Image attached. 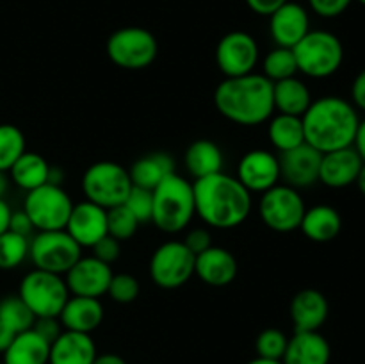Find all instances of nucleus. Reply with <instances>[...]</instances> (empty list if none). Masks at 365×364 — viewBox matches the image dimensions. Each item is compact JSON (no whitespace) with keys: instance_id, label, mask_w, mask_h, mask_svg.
Returning a JSON list of instances; mask_svg holds the SVG:
<instances>
[{"instance_id":"f257e3e1","label":"nucleus","mask_w":365,"mask_h":364,"mask_svg":"<svg viewBox=\"0 0 365 364\" xmlns=\"http://www.w3.org/2000/svg\"><path fill=\"white\" fill-rule=\"evenodd\" d=\"M196 216L210 228L230 231L248 220L253 209L252 193L237 177L220 171L192 182Z\"/></svg>"},{"instance_id":"f03ea898","label":"nucleus","mask_w":365,"mask_h":364,"mask_svg":"<svg viewBox=\"0 0 365 364\" xmlns=\"http://www.w3.org/2000/svg\"><path fill=\"white\" fill-rule=\"evenodd\" d=\"M214 106L225 120L235 125H262L274 114L273 82L255 71L223 79L214 91Z\"/></svg>"},{"instance_id":"7ed1b4c3","label":"nucleus","mask_w":365,"mask_h":364,"mask_svg":"<svg viewBox=\"0 0 365 364\" xmlns=\"http://www.w3.org/2000/svg\"><path fill=\"white\" fill-rule=\"evenodd\" d=\"M302 120L305 143L321 153L353 146L360 125L355 106L349 100L335 95L312 100Z\"/></svg>"},{"instance_id":"20e7f679","label":"nucleus","mask_w":365,"mask_h":364,"mask_svg":"<svg viewBox=\"0 0 365 364\" xmlns=\"http://www.w3.org/2000/svg\"><path fill=\"white\" fill-rule=\"evenodd\" d=\"M196 216L192 182L175 173L168 175L153 189L152 221L166 234H178L189 227Z\"/></svg>"},{"instance_id":"39448f33","label":"nucleus","mask_w":365,"mask_h":364,"mask_svg":"<svg viewBox=\"0 0 365 364\" xmlns=\"http://www.w3.org/2000/svg\"><path fill=\"white\" fill-rule=\"evenodd\" d=\"M292 52L298 64V74L310 79L331 77L344 63L342 41L330 31H309Z\"/></svg>"},{"instance_id":"423d86ee","label":"nucleus","mask_w":365,"mask_h":364,"mask_svg":"<svg viewBox=\"0 0 365 364\" xmlns=\"http://www.w3.org/2000/svg\"><path fill=\"white\" fill-rule=\"evenodd\" d=\"M130 189L132 181L128 170L113 161L93 163L82 175V191L86 200L106 211L123 206Z\"/></svg>"},{"instance_id":"0eeeda50","label":"nucleus","mask_w":365,"mask_h":364,"mask_svg":"<svg viewBox=\"0 0 365 364\" xmlns=\"http://www.w3.org/2000/svg\"><path fill=\"white\" fill-rule=\"evenodd\" d=\"M18 296L27 303L36 318H59L64 303L70 298L63 275L34 268L20 282Z\"/></svg>"},{"instance_id":"6e6552de","label":"nucleus","mask_w":365,"mask_h":364,"mask_svg":"<svg viewBox=\"0 0 365 364\" xmlns=\"http://www.w3.org/2000/svg\"><path fill=\"white\" fill-rule=\"evenodd\" d=\"M106 52L110 63L123 70H145L159 54L157 38L143 27H123L114 31L106 43Z\"/></svg>"},{"instance_id":"1a4fd4ad","label":"nucleus","mask_w":365,"mask_h":364,"mask_svg":"<svg viewBox=\"0 0 365 364\" xmlns=\"http://www.w3.org/2000/svg\"><path fill=\"white\" fill-rule=\"evenodd\" d=\"M305 211V200H303L299 189L291 188L284 182L273 186V188L260 195V220L267 228L280 232V234L298 231Z\"/></svg>"},{"instance_id":"9d476101","label":"nucleus","mask_w":365,"mask_h":364,"mask_svg":"<svg viewBox=\"0 0 365 364\" xmlns=\"http://www.w3.org/2000/svg\"><path fill=\"white\" fill-rule=\"evenodd\" d=\"M73 209V200L63 189V186L43 184L27 191L24 200V211L31 218L38 232L63 231Z\"/></svg>"},{"instance_id":"9b49d317","label":"nucleus","mask_w":365,"mask_h":364,"mask_svg":"<svg viewBox=\"0 0 365 364\" xmlns=\"http://www.w3.org/2000/svg\"><path fill=\"white\" fill-rule=\"evenodd\" d=\"M29 257L38 270L66 275L82 257V248L66 231H41L29 241Z\"/></svg>"},{"instance_id":"f8f14e48","label":"nucleus","mask_w":365,"mask_h":364,"mask_svg":"<svg viewBox=\"0 0 365 364\" xmlns=\"http://www.w3.org/2000/svg\"><path fill=\"white\" fill-rule=\"evenodd\" d=\"M195 261L184 241H166L150 257V278L163 289H178L195 275Z\"/></svg>"},{"instance_id":"ddd939ff","label":"nucleus","mask_w":365,"mask_h":364,"mask_svg":"<svg viewBox=\"0 0 365 364\" xmlns=\"http://www.w3.org/2000/svg\"><path fill=\"white\" fill-rule=\"evenodd\" d=\"M259 59V43L245 31L228 32L216 46L217 70L225 75V79L253 74Z\"/></svg>"},{"instance_id":"4468645a","label":"nucleus","mask_w":365,"mask_h":364,"mask_svg":"<svg viewBox=\"0 0 365 364\" xmlns=\"http://www.w3.org/2000/svg\"><path fill=\"white\" fill-rule=\"evenodd\" d=\"M237 181L250 193H260L280 184V161L277 153L266 148H253L237 164Z\"/></svg>"},{"instance_id":"2eb2a0df","label":"nucleus","mask_w":365,"mask_h":364,"mask_svg":"<svg viewBox=\"0 0 365 364\" xmlns=\"http://www.w3.org/2000/svg\"><path fill=\"white\" fill-rule=\"evenodd\" d=\"M113 275V268L109 264L102 263L95 256H82L68 270L64 280H66L70 295L100 298V296L107 295Z\"/></svg>"},{"instance_id":"dca6fc26","label":"nucleus","mask_w":365,"mask_h":364,"mask_svg":"<svg viewBox=\"0 0 365 364\" xmlns=\"http://www.w3.org/2000/svg\"><path fill=\"white\" fill-rule=\"evenodd\" d=\"M321 159L323 153L307 143L289 152H282L278 161H280V177L284 184L296 189H305L319 182Z\"/></svg>"},{"instance_id":"f3484780","label":"nucleus","mask_w":365,"mask_h":364,"mask_svg":"<svg viewBox=\"0 0 365 364\" xmlns=\"http://www.w3.org/2000/svg\"><path fill=\"white\" fill-rule=\"evenodd\" d=\"M64 231L81 248H91L103 236H107V211L89 200L73 203Z\"/></svg>"},{"instance_id":"a211bd4d","label":"nucleus","mask_w":365,"mask_h":364,"mask_svg":"<svg viewBox=\"0 0 365 364\" xmlns=\"http://www.w3.org/2000/svg\"><path fill=\"white\" fill-rule=\"evenodd\" d=\"M309 31V11L302 4L285 2L269 16V34L277 46L294 49Z\"/></svg>"},{"instance_id":"6ab92c4d","label":"nucleus","mask_w":365,"mask_h":364,"mask_svg":"<svg viewBox=\"0 0 365 364\" xmlns=\"http://www.w3.org/2000/svg\"><path fill=\"white\" fill-rule=\"evenodd\" d=\"M239 264L234 253L223 246H210L196 256L195 275L210 288H225L235 280Z\"/></svg>"},{"instance_id":"aec40b11","label":"nucleus","mask_w":365,"mask_h":364,"mask_svg":"<svg viewBox=\"0 0 365 364\" xmlns=\"http://www.w3.org/2000/svg\"><path fill=\"white\" fill-rule=\"evenodd\" d=\"M362 166L364 159L356 152L355 146L323 153L319 168V182H323L327 188L344 189L348 186L355 184Z\"/></svg>"},{"instance_id":"412c9836","label":"nucleus","mask_w":365,"mask_h":364,"mask_svg":"<svg viewBox=\"0 0 365 364\" xmlns=\"http://www.w3.org/2000/svg\"><path fill=\"white\" fill-rule=\"evenodd\" d=\"M328 314H330V303L327 296L317 289H302L292 296L289 305V316L294 325V332L319 330L327 323Z\"/></svg>"},{"instance_id":"4be33fe9","label":"nucleus","mask_w":365,"mask_h":364,"mask_svg":"<svg viewBox=\"0 0 365 364\" xmlns=\"http://www.w3.org/2000/svg\"><path fill=\"white\" fill-rule=\"evenodd\" d=\"M331 346L319 330L294 332L289 338L282 364H330Z\"/></svg>"},{"instance_id":"5701e85b","label":"nucleus","mask_w":365,"mask_h":364,"mask_svg":"<svg viewBox=\"0 0 365 364\" xmlns=\"http://www.w3.org/2000/svg\"><path fill=\"white\" fill-rule=\"evenodd\" d=\"M59 321L64 330L91 334L102 325L103 305L100 298L70 295L59 314Z\"/></svg>"},{"instance_id":"b1692460","label":"nucleus","mask_w":365,"mask_h":364,"mask_svg":"<svg viewBox=\"0 0 365 364\" xmlns=\"http://www.w3.org/2000/svg\"><path fill=\"white\" fill-rule=\"evenodd\" d=\"M96 355L98 353L91 334L63 330L50 345L48 364H93Z\"/></svg>"},{"instance_id":"393cba45","label":"nucleus","mask_w":365,"mask_h":364,"mask_svg":"<svg viewBox=\"0 0 365 364\" xmlns=\"http://www.w3.org/2000/svg\"><path fill=\"white\" fill-rule=\"evenodd\" d=\"M299 231L314 243H330L341 234L342 218L335 207L327 203L307 207Z\"/></svg>"},{"instance_id":"a878e982","label":"nucleus","mask_w":365,"mask_h":364,"mask_svg":"<svg viewBox=\"0 0 365 364\" xmlns=\"http://www.w3.org/2000/svg\"><path fill=\"white\" fill-rule=\"evenodd\" d=\"M185 170L195 181L210 177L223 171L225 157L220 146L210 139H196L187 146L184 153Z\"/></svg>"},{"instance_id":"bb28decb","label":"nucleus","mask_w":365,"mask_h":364,"mask_svg":"<svg viewBox=\"0 0 365 364\" xmlns=\"http://www.w3.org/2000/svg\"><path fill=\"white\" fill-rule=\"evenodd\" d=\"M175 159L168 152H152L139 157L130 166L132 186L145 189H155L168 175L175 173Z\"/></svg>"},{"instance_id":"cd10ccee","label":"nucleus","mask_w":365,"mask_h":364,"mask_svg":"<svg viewBox=\"0 0 365 364\" xmlns=\"http://www.w3.org/2000/svg\"><path fill=\"white\" fill-rule=\"evenodd\" d=\"M4 355V364H48L50 345L34 330L14 335Z\"/></svg>"},{"instance_id":"c85d7f7f","label":"nucleus","mask_w":365,"mask_h":364,"mask_svg":"<svg viewBox=\"0 0 365 364\" xmlns=\"http://www.w3.org/2000/svg\"><path fill=\"white\" fill-rule=\"evenodd\" d=\"M312 100V91L302 79L291 77L273 82V103L278 113L303 116Z\"/></svg>"},{"instance_id":"c756f323","label":"nucleus","mask_w":365,"mask_h":364,"mask_svg":"<svg viewBox=\"0 0 365 364\" xmlns=\"http://www.w3.org/2000/svg\"><path fill=\"white\" fill-rule=\"evenodd\" d=\"M267 123V136L278 153L289 152L296 146L305 143V131H303L302 116L277 113L269 118Z\"/></svg>"},{"instance_id":"7c9ffc66","label":"nucleus","mask_w":365,"mask_h":364,"mask_svg":"<svg viewBox=\"0 0 365 364\" xmlns=\"http://www.w3.org/2000/svg\"><path fill=\"white\" fill-rule=\"evenodd\" d=\"M50 164L43 156L25 150L16 163L11 166L9 177L24 191H32L48 182Z\"/></svg>"},{"instance_id":"2f4dec72","label":"nucleus","mask_w":365,"mask_h":364,"mask_svg":"<svg viewBox=\"0 0 365 364\" xmlns=\"http://www.w3.org/2000/svg\"><path fill=\"white\" fill-rule=\"evenodd\" d=\"M0 321L9 327L14 334H20L32 328L36 316L20 296L9 295L0 300Z\"/></svg>"},{"instance_id":"473e14b6","label":"nucleus","mask_w":365,"mask_h":364,"mask_svg":"<svg viewBox=\"0 0 365 364\" xmlns=\"http://www.w3.org/2000/svg\"><path fill=\"white\" fill-rule=\"evenodd\" d=\"M298 64L292 49L285 46H274L262 61V75L271 82L284 81V79L296 77Z\"/></svg>"},{"instance_id":"72a5a7b5","label":"nucleus","mask_w":365,"mask_h":364,"mask_svg":"<svg viewBox=\"0 0 365 364\" xmlns=\"http://www.w3.org/2000/svg\"><path fill=\"white\" fill-rule=\"evenodd\" d=\"M27 150L25 136L16 125H0V171H9L18 157Z\"/></svg>"},{"instance_id":"f704fd0d","label":"nucleus","mask_w":365,"mask_h":364,"mask_svg":"<svg viewBox=\"0 0 365 364\" xmlns=\"http://www.w3.org/2000/svg\"><path fill=\"white\" fill-rule=\"evenodd\" d=\"M29 241L20 234L6 231L0 234V270H14L29 257Z\"/></svg>"},{"instance_id":"c9c22d12","label":"nucleus","mask_w":365,"mask_h":364,"mask_svg":"<svg viewBox=\"0 0 365 364\" xmlns=\"http://www.w3.org/2000/svg\"><path fill=\"white\" fill-rule=\"evenodd\" d=\"M139 221L125 206L113 207L107 211V234L118 241H128L134 238L139 228Z\"/></svg>"},{"instance_id":"e433bc0d","label":"nucleus","mask_w":365,"mask_h":364,"mask_svg":"<svg viewBox=\"0 0 365 364\" xmlns=\"http://www.w3.org/2000/svg\"><path fill=\"white\" fill-rule=\"evenodd\" d=\"M289 338L278 328H266L257 335L255 350L259 357H266V359L282 360L285 348H287Z\"/></svg>"},{"instance_id":"4c0bfd02","label":"nucleus","mask_w":365,"mask_h":364,"mask_svg":"<svg viewBox=\"0 0 365 364\" xmlns=\"http://www.w3.org/2000/svg\"><path fill=\"white\" fill-rule=\"evenodd\" d=\"M141 285L139 280L130 273H114L110 278L107 295L116 303H130L139 296Z\"/></svg>"},{"instance_id":"58836bf2","label":"nucleus","mask_w":365,"mask_h":364,"mask_svg":"<svg viewBox=\"0 0 365 364\" xmlns=\"http://www.w3.org/2000/svg\"><path fill=\"white\" fill-rule=\"evenodd\" d=\"M139 223H146L152 221V211H153V191L152 189L139 188V186H132L130 193H128L127 200L123 203Z\"/></svg>"},{"instance_id":"ea45409f","label":"nucleus","mask_w":365,"mask_h":364,"mask_svg":"<svg viewBox=\"0 0 365 364\" xmlns=\"http://www.w3.org/2000/svg\"><path fill=\"white\" fill-rule=\"evenodd\" d=\"M93 250V256L96 257V259H100L102 263L106 264H113L116 263L118 259H120V253H121V241H118V239H114L113 236H103L102 239H100L98 243H95V245L91 246Z\"/></svg>"},{"instance_id":"a19ab883","label":"nucleus","mask_w":365,"mask_h":364,"mask_svg":"<svg viewBox=\"0 0 365 364\" xmlns=\"http://www.w3.org/2000/svg\"><path fill=\"white\" fill-rule=\"evenodd\" d=\"M353 0H309V6L317 16L337 18L351 6Z\"/></svg>"},{"instance_id":"79ce46f5","label":"nucleus","mask_w":365,"mask_h":364,"mask_svg":"<svg viewBox=\"0 0 365 364\" xmlns=\"http://www.w3.org/2000/svg\"><path fill=\"white\" fill-rule=\"evenodd\" d=\"M184 245L187 246L195 256H200V253L205 252L207 248L212 246V234H210L209 228L196 227L187 232V236H185L184 239Z\"/></svg>"},{"instance_id":"37998d69","label":"nucleus","mask_w":365,"mask_h":364,"mask_svg":"<svg viewBox=\"0 0 365 364\" xmlns=\"http://www.w3.org/2000/svg\"><path fill=\"white\" fill-rule=\"evenodd\" d=\"M36 332L45 339L48 345H52L61 334H63V325H61L59 318H53V316H45V318H36L34 325H32Z\"/></svg>"},{"instance_id":"c03bdc74","label":"nucleus","mask_w":365,"mask_h":364,"mask_svg":"<svg viewBox=\"0 0 365 364\" xmlns=\"http://www.w3.org/2000/svg\"><path fill=\"white\" fill-rule=\"evenodd\" d=\"M9 231L14 232V234L24 236V238H32V232H34L36 228H34V225H32L29 214L25 213L24 209H20V211H13V213H11Z\"/></svg>"},{"instance_id":"a18cd8bd","label":"nucleus","mask_w":365,"mask_h":364,"mask_svg":"<svg viewBox=\"0 0 365 364\" xmlns=\"http://www.w3.org/2000/svg\"><path fill=\"white\" fill-rule=\"evenodd\" d=\"M245 2L253 13L260 14V16H271L278 7H282L289 0H245Z\"/></svg>"},{"instance_id":"49530a36","label":"nucleus","mask_w":365,"mask_h":364,"mask_svg":"<svg viewBox=\"0 0 365 364\" xmlns=\"http://www.w3.org/2000/svg\"><path fill=\"white\" fill-rule=\"evenodd\" d=\"M351 103L356 111L365 113V68L353 79L351 84Z\"/></svg>"},{"instance_id":"de8ad7c7","label":"nucleus","mask_w":365,"mask_h":364,"mask_svg":"<svg viewBox=\"0 0 365 364\" xmlns=\"http://www.w3.org/2000/svg\"><path fill=\"white\" fill-rule=\"evenodd\" d=\"M11 213H13V209H11L9 203H7L4 198H0V234L9 231Z\"/></svg>"},{"instance_id":"09e8293b","label":"nucleus","mask_w":365,"mask_h":364,"mask_svg":"<svg viewBox=\"0 0 365 364\" xmlns=\"http://www.w3.org/2000/svg\"><path fill=\"white\" fill-rule=\"evenodd\" d=\"M353 146H355V150L360 153V157H362L364 163H365V118L364 120H360L359 131H356L355 143H353Z\"/></svg>"},{"instance_id":"8fccbe9b","label":"nucleus","mask_w":365,"mask_h":364,"mask_svg":"<svg viewBox=\"0 0 365 364\" xmlns=\"http://www.w3.org/2000/svg\"><path fill=\"white\" fill-rule=\"evenodd\" d=\"M14 332L11 330L9 327H6V325L0 321V353H4L7 350V346L11 345V341L14 339Z\"/></svg>"},{"instance_id":"3c124183","label":"nucleus","mask_w":365,"mask_h":364,"mask_svg":"<svg viewBox=\"0 0 365 364\" xmlns=\"http://www.w3.org/2000/svg\"><path fill=\"white\" fill-rule=\"evenodd\" d=\"M93 364H127V360L121 355H118V353H100L93 360Z\"/></svg>"},{"instance_id":"603ef678","label":"nucleus","mask_w":365,"mask_h":364,"mask_svg":"<svg viewBox=\"0 0 365 364\" xmlns=\"http://www.w3.org/2000/svg\"><path fill=\"white\" fill-rule=\"evenodd\" d=\"M64 170L59 166H50L48 171V184H56V186H63L64 182Z\"/></svg>"},{"instance_id":"864d4df0","label":"nucleus","mask_w":365,"mask_h":364,"mask_svg":"<svg viewBox=\"0 0 365 364\" xmlns=\"http://www.w3.org/2000/svg\"><path fill=\"white\" fill-rule=\"evenodd\" d=\"M355 186L359 188V191L365 196V163H364V166L360 168L359 177H356V181H355Z\"/></svg>"},{"instance_id":"5fc2aeb1","label":"nucleus","mask_w":365,"mask_h":364,"mask_svg":"<svg viewBox=\"0 0 365 364\" xmlns=\"http://www.w3.org/2000/svg\"><path fill=\"white\" fill-rule=\"evenodd\" d=\"M7 188H9V178L6 177V171H0V198H4Z\"/></svg>"},{"instance_id":"6e6d98bb","label":"nucleus","mask_w":365,"mask_h":364,"mask_svg":"<svg viewBox=\"0 0 365 364\" xmlns=\"http://www.w3.org/2000/svg\"><path fill=\"white\" fill-rule=\"evenodd\" d=\"M248 364H282V360L266 359V357H259V355H257L255 359H252V360H250Z\"/></svg>"},{"instance_id":"4d7b16f0","label":"nucleus","mask_w":365,"mask_h":364,"mask_svg":"<svg viewBox=\"0 0 365 364\" xmlns=\"http://www.w3.org/2000/svg\"><path fill=\"white\" fill-rule=\"evenodd\" d=\"M356 2H360V4H362V6H365V0H356Z\"/></svg>"}]
</instances>
